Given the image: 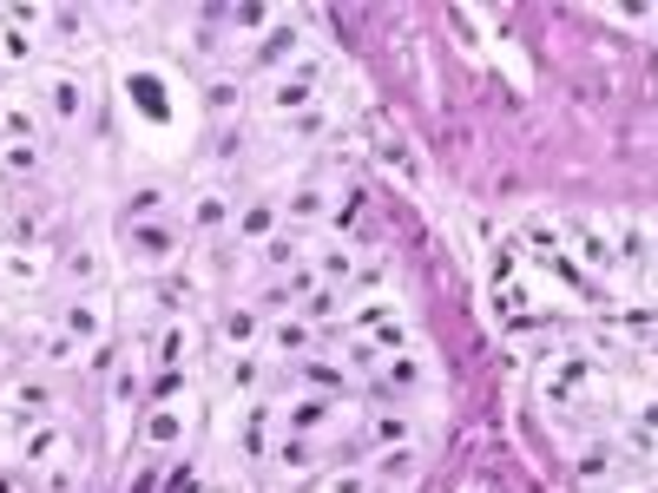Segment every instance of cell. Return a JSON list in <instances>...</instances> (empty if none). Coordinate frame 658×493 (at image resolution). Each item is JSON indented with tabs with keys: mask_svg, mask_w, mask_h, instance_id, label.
Listing matches in <instances>:
<instances>
[{
	"mask_svg": "<svg viewBox=\"0 0 658 493\" xmlns=\"http://www.w3.org/2000/svg\"><path fill=\"white\" fill-rule=\"evenodd\" d=\"M40 106H47V126H86V112H92L86 72H73V67L40 72Z\"/></svg>",
	"mask_w": 658,
	"mask_h": 493,
	"instance_id": "obj_1",
	"label": "cell"
},
{
	"mask_svg": "<svg viewBox=\"0 0 658 493\" xmlns=\"http://www.w3.org/2000/svg\"><path fill=\"white\" fill-rule=\"evenodd\" d=\"M126 250H132L146 270H171L178 250H185V224H178V217H139V224H126Z\"/></svg>",
	"mask_w": 658,
	"mask_h": 493,
	"instance_id": "obj_2",
	"label": "cell"
},
{
	"mask_svg": "<svg viewBox=\"0 0 658 493\" xmlns=\"http://www.w3.org/2000/svg\"><path fill=\"white\" fill-rule=\"evenodd\" d=\"M277 230H284V198H277V191H257L251 205H237V217H230V237H237V244H257V250H264Z\"/></svg>",
	"mask_w": 658,
	"mask_h": 493,
	"instance_id": "obj_3",
	"label": "cell"
},
{
	"mask_svg": "<svg viewBox=\"0 0 658 493\" xmlns=\"http://www.w3.org/2000/svg\"><path fill=\"white\" fill-rule=\"evenodd\" d=\"M316 343H323V329L303 323V316H271L264 323V355L271 362H303V355H316Z\"/></svg>",
	"mask_w": 658,
	"mask_h": 493,
	"instance_id": "obj_4",
	"label": "cell"
},
{
	"mask_svg": "<svg viewBox=\"0 0 658 493\" xmlns=\"http://www.w3.org/2000/svg\"><path fill=\"white\" fill-rule=\"evenodd\" d=\"M330 217V178H303L296 191H284V224L291 230H316Z\"/></svg>",
	"mask_w": 658,
	"mask_h": 493,
	"instance_id": "obj_5",
	"label": "cell"
},
{
	"mask_svg": "<svg viewBox=\"0 0 658 493\" xmlns=\"http://www.w3.org/2000/svg\"><path fill=\"white\" fill-rule=\"evenodd\" d=\"M218 343L230 355H251V349H264V309H251V303H230L218 316Z\"/></svg>",
	"mask_w": 658,
	"mask_h": 493,
	"instance_id": "obj_6",
	"label": "cell"
},
{
	"mask_svg": "<svg viewBox=\"0 0 658 493\" xmlns=\"http://www.w3.org/2000/svg\"><path fill=\"white\" fill-rule=\"evenodd\" d=\"M303 60V27L296 20H271V33L257 40V67L264 72H291Z\"/></svg>",
	"mask_w": 658,
	"mask_h": 493,
	"instance_id": "obj_7",
	"label": "cell"
},
{
	"mask_svg": "<svg viewBox=\"0 0 658 493\" xmlns=\"http://www.w3.org/2000/svg\"><path fill=\"white\" fill-rule=\"evenodd\" d=\"M40 106L27 99V92H7L0 99V145H40Z\"/></svg>",
	"mask_w": 658,
	"mask_h": 493,
	"instance_id": "obj_8",
	"label": "cell"
},
{
	"mask_svg": "<svg viewBox=\"0 0 658 493\" xmlns=\"http://www.w3.org/2000/svg\"><path fill=\"white\" fill-rule=\"evenodd\" d=\"M60 336H73L79 349H86V343H106V303H99V296H67Z\"/></svg>",
	"mask_w": 658,
	"mask_h": 493,
	"instance_id": "obj_9",
	"label": "cell"
},
{
	"mask_svg": "<svg viewBox=\"0 0 658 493\" xmlns=\"http://www.w3.org/2000/svg\"><path fill=\"white\" fill-rule=\"evenodd\" d=\"M47 270H53V257H47V250H33V244L0 250V289H40Z\"/></svg>",
	"mask_w": 658,
	"mask_h": 493,
	"instance_id": "obj_10",
	"label": "cell"
},
{
	"mask_svg": "<svg viewBox=\"0 0 658 493\" xmlns=\"http://www.w3.org/2000/svg\"><path fill=\"white\" fill-rule=\"evenodd\" d=\"M60 277L73 296H99V283H106V250L99 244H73L67 257H60Z\"/></svg>",
	"mask_w": 658,
	"mask_h": 493,
	"instance_id": "obj_11",
	"label": "cell"
},
{
	"mask_svg": "<svg viewBox=\"0 0 658 493\" xmlns=\"http://www.w3.org/2000/svg\"><path fill=\"white\" fill-rule=\"evenodd\" d=\"M60 447H67V427L60 422H33V427H20V467H53L60 461Z\"/></svg>",
	"mask_w": 658,
	"mask_h": 493,
	"instance_id": "obj_12",
	"label": "cell"
},
{
	"mask_svg": "<svg viewBox=\"0 0 658 493\" xmlns=\"http://www.w3.org/2000/svg\"><path fill=\"white\" fill-rule=\"evenodd\" d=\"M310 277H316V283H336V289H350V277H356V250H350L343 237H323V244L310 250Z\"/></svg>",
	"mask_w": 658,
	"mask_h": 493,
	"instance_id": "obj_13",
	"label": "cell"
},
{
	"mask_svg": "<svg viewBox=\"0 0 658 493\" xmlns=\"http://www.w3.org/2000/svg\"><path fill=\"white\" fill-rule=\"evenodd\" d=\"M264 112H271V119H296V112H316V86H310V79H296V72L271 79V92H264Z\"/></svg>",
	"mask_w": 658,
	"mask_h": 493,
	"instance_id": "obj_14",
	"label": "cell"
},
{
	"mask_svg": "<svg viewBox=\"0 0 658 493\" xmlns=\"http://www.w3.org/2000/svg\"><path fill=\"white\" fill-rule=\"evenodd\" d=\"M296 375H303V388H310V395H323V402H330V395H350V368H343V362H330V355H303V362H296Z\"/></svg>",
	"mask_w": 658,
	"mask_h": 493,
	"instance_id": "obj_15",
	"label": "cell"
},
{
	"mask_svg": "<svg viewBox=\"0 0 658 493\" xmlns=\"http://www.w3.org/2000/svg\"><path fill=\"white\" fill-rule=\"evenodd\" d=\"M573 474H580L586 487H612V481H619V454H612V441H592V447H580V454H573Z\"/></svg>",
	"mask_w": 658,
	"mask_h": 493,
	"instance_id": "obj_16",
	"label": "cell"
},
{
	"mask_svg": "<svg viewBox=\"0 0 658 493\" xmlns=\"http://www.w3.org/2000/svg\"><path fill=\"white\" fill-rule=\"evenodd\" d=\"M139 441H146L151 454H171V447H185V415H178V408H151L146 427H139Z\"/></svg>",
	"mask_w": 658,
	"mask_h": 493,
	"instance_id": "obj_17",
	"label": "cell"
},
{
	"mask_svg": "<svg viewBox=\"0 0 658 493\" xmlns=\"http://www.w3.org/2000/svg\"><path fill=\"white\" fill-rule=\"evenodd\" d=\"M151 362H158V368H185V362H191V323H158Z\"/></svg>",
	"mask_w": 658,
	"mask_h": 493,
	"instance_id": "obj_18",
	"label": "cell"
},
{
	"mask_svg": "<svg viewBox=\"0 0 658 493\" xmlns=\"http://www.w3.org/2000/svg\"><path fill=\"white\" fill-rule=\"evenodd\" d=\"M230 217H237V205H230V191H218V185H205V191L191 198V217H185V224H191V230H218V224H230Z\"/></svg>",
	"mask_w": 658,
	"mask_h": 493,
	"instance_id": "obj_19",
	"label": "cell"
},
{
	"mask_svg": "<svg viewBox=\"0 0 658 493\" xmlns=\"http://www.w3.org/2000/svg\"><path fill=\"white\" fill-rule=\"evenodd\" d=\"M271 461H277L284 474H310V467L323 461V447H316V434H284V441L271 447Z\"/></svg>",
	"mask_w": 658,
	"mask_h": 493,
	"instance_id": "obj_20",
	"label": "cell"
},
{
	"mask_svg": "<svg viewBox=\"0 0 658 493\" xmlns=\"http://www.w3.org/2000/svg\"><path fill=\"white\" fill-rule=\"evenodd\" d=\"M7 402H13V422H27V427H33V422H53V388H47V382H20Z\"/></svg>",
	"mask_w": 658,
	"mask_h": 493,
	"instance_id": "obj_21",
	"label": "cell"
},
{
	"mask_svg": "<svg viewBox=\"0 0 658 493\" xmlns=\"http://www.w3.org/2000/svg\"><path fill=\"white\" fill-rule=\"evenodd\" d=\"M375 158H382V165H389V171H395L402 185H422V165H415V151H409V145H402V139H395L389 126L375 132Z\"/></svg>",
	"mask_w": 658,
	"mask_h": 493,
	"instance_id": "obj_22",
	"label": "cell"
},
{
	"mask_svg": "<svg viewBox=\"0 0 658 493\" xmlns=\"http://www.w3.org/2000/svg\"><path fill=\"white\" fill-rule=\"evenodd\" d=\"M205 296H198V283L178 277V270H165V283H158V309L171 316V323H185V309H198Z\"/></svg>",
	"mask_w": 658,
	"mask_h": 493,
	"instance_id": "obj_23",
	"label": "cell"
},
{
	"mask_svg": "<svg viewBox=\"0 0 658 493\" xmlns=\"http://www.w3.org/2000/svg\"><path fill=\"white\" fill-rule=\"evenodd\" d=\"M415 467H422V441L415 447H375V481H415Z\"/></svg>",
	"mask_w": 658,
	"mask_h": 493,
	"instance_id": "obj_24",
	"label": "cell"
},
{
	"mask_svg": "<svg viewBox=\"0 0 658 493\" xmlns=\"http://www.w3.org/2000/svg\"><path fill=\"white\" fill-rule=\"evenodd\" d=\"M369 441H375V447H415V422H409L402 408H382V415L369 422Z\"/></svg>",
	"mask_w": 658,
	"mask_h": 493,
	"instance_id": "obj_25",
	"label": "cell"
},
{
	"mask_svg": "<svg viewBox=\"0 0 658 493\" xmlns=\"http://www.w3.org/2000/svg\"><path fill=\"white\" fill-rule=\"evenodd\" d=\"M0 171L7 178H40L47 171V145H0Z\"/></svg>",
	"mask_w": 658,
	"mask_h": 493,
	"instance_id": "obj_26",
	"label": "cell"
},
{
	"mask_svg": "<svg viewBox=\"0 0 658 493\" xmlns=\"http://www.w3.org/2000/svg\"><path fill=\"white\" fill-rule=\"evenodd\" d=\"M336 316H343V289H336V283H316V289L303 296V323H316V329H330Z\"/></svg>",
	"mask_w": 658,
	"mask_h": 493,
	"instance_id": "obj_27",
	"label": "cell"
},
{
	"mask_svg": "<svg viewBox=\"0 0 658 493\" xmlns=\"http://www.w3.org/2000/svg\"><path fill=\"white\" fill-rule=\"evenodd\" d=\"M573 250H580L592 270H612V264H619V257H612V237L592 230V224H573Z\"/></svg>",
	"mask_w": 658,
	"mask_h": 493,
	"instance_id": "obj_28",
	"label": "cell"
},
{
	"mask_svg": "<svg viewBox=\"0 0 658 493\" xmlns=\"http://www.w3.org/2000/svg\"><path fill=\"white\" fill-rule=\"evenodd\" d=\"M0 60H7V67H27V60H33V27L0 20Z\"/></svg>",
	"mask_w": 658,
	"mask_h": 493,
	"instance_id": "obj_29",
	"label": "cell"
},
{
	"mask_svg": "<svg viewBox=\"0 0 658 493\" xmlns=\"http://www.w3.org/2000/svg\"><path fill=\"white\" fill-rule=\"evenodd\" d=\"M310 493H375V474L369 467H336V474H316Z\"/></svg>",
	"mask_w": 658,
	"mask_h": 493,
	"instance_id": "obj_30",
	"label": "cell"
},
{
	"mask_svg": "<svg viewBox=\"0 0 658 493\" xmlns=\"http://www.w3.org/2000/svg\"><path fill=\"white\" fill-rule=\"evenodd\" d=\"M47 40H60V47H73L79 33H86V13L79 7H47V27H40Z\"/></svg>",
	"mask_w": 658,
	"mask_h": 493,
	"instance_id": "obj_31",
	"label": "cell"
},
{
	"mask_svg": "<svg viewBox=\"0 0 658 493\" xmlns=\"http://www.w3.org/2000/svg\"><path fill=\"white\" fill-rule=\"evenodd\" d=\"M264 264H271V270H284V277H296V270H303V244H296L291 230H277V237L264 244Z\"/></svg>",
	"mask_w": 658,
	"mask_h": 493,
	"instance_id": "obj_32",
	"label": "cell"
},
{
	"mask_svg": "<svg viewBox=\"0 0 658 493\" xmlns=\"http://www.w3.org/2000/svg\"><path fill=\"white\" fill-rule=\"evenodd\" d=\"M139 217H171V191H165V185H146V191H132V205H126V224H139Z\"/></svg>",
	"mask_w": 658,
	"mask_h": 493,
	"instance_id": "obj_33",
	"label": "cell"
},
{
	"mask_svg": "<svg viewBox=\"0 0 658 493\" xmlns=\"http://www.w3.org/2000/svg\"><path fill=\"white\" fill-rule=\"evenodd\" d=\"M612 257H626V264H646V270H652V237L626 224V230H612Z\"/></svg>",
	"mask_w": 658,
	"mask_h": 493,
	"instance_id": "obj_34",
	"label": "cell"
},
{
	"mask_svg": "<svg viewBox=\"0 0 658 493\" xmlns=\"http://www.w3.org/2000/svg\"><path fill=\"white\" fill-rule=\"evenodd\" d=\"M185 382H191V375H185V368H158V375H151V408H171V402H178V395H185Z\"/></svg>",
	"mask_w": 658,
	"mask_h": 493,
	"instance_id": "obj_35",
	"label": "cell"
},
{
	"mask_svg": "<svg viewBox=\"0 0 658 493\" xmlns=\"http://www.w3.org/2000/svg\"><path fill=\"white\" fill-rule=\"evenodd\" d=\"M224 382H230V388H257V382H264V362H257V355H230V362H224Z\"/></svg>",
	"mask_w": 658,
	"mask_h": 493,
	"instance_id": "obj_36",
	"label": "cell"
},
{
	"mask_svg": "<svg viewBox=\"0 0 658 493\" xmlns=\"http://www.w3.org/2000/svg\"><path fill=\"white\" fill-rule=\"evenodd\" d=\"M323 126H330L323 112H296V119H284L277 132H284V139H291V145H310V139H323Z\"/></svg>",
	"mask_w": 658,
	"mask_h": 493,
	"instance_id": "obj_37",
	"label": "cell"
},
{
	"mask_svg": "<svg viewBox=\"0 0 658 493\" xmlns=\"http://www.w3.org/2000/svg\"><path fill=\"white\" fill-rule=\"evenodd\" d=\"M230 27H237V33H271V7H237Z\"/></svg>",
	"mask_w": 658,
	"mask_h": 493,
	"instance_id": "obj_38",
	"label": "cell"
},
{
	"mask_svg": "<svg viewBox=\"0 0 658 493\" xmlns=\"http://www.w3.org/2000/svg\"><path fill=\"white\" fill-rule=\"evenodd\" d=\"M264 427H271V408H251V422H244V454H264Z\"/></svg>",
	"mask_w": 658,
	"mask_h": 493,
	"instance_id": "obj_39",
	"label": "cell"
},
{
	"mask_svg": "<svg viewBox=\"0 0 658 493\" xmlns=\"http://www.w3.org/2000/svg\"><path fill=\"white\" fill-rule=\"evenodd\" d=\"M40 355H47V362H73L79 343H73V336H47V343H40Z\"/></svg>",
	"mask_w": 658,
	"mask_h": 493,
	"instance_id": "obj_40",
	"label": "cell"
},
{
	"mask_svg": "<svg viewBox=\"0 0 658 493\" xmlns=\"http://www.w3.org/2000/svg\"><path fill=\"white\" fill-rule=\"evenodd\" d=\"M212 106H218V112H237V106H244V92H237L230 79H218V86H212Z\"/></svg>",
	"mask_w": 658,
	"mask_h": 493,
	"instance_id": "obj_41",
	"label": "cell"
},
{
	"mask_svg": "<svg viewBox=\"0 0 658 493\" xmlns=\"http://www.w3.org/2000/svg\"><path fill=\"white\" fill-rule=\"evenodd\" d=\"M520 237H527V250H540V257H547V250H553V244H560V237H553V230H547V224H527V230H520Z\"/></svg>",
	"mask_w": 658,
	"mask_h": 493,
	"instance_id": "obj_42",
	"label": "cell"
},
{
	"mask_svg": "<svg viewBox=\"0 0 658 493\" xmlns=\"http://www.w3.org/2000/svg\"><path fill=\"white\" fill-rule=\"evenodd\" d=\"M47 493H73V467L53 461V467H47Z\"/></svg>",
	"mask_w": 658,
	"mask_h": 493,
	"instance_id": "obj_43",
	"label": "cell"
},
{
	"mask_svg": "<svg viewBox=\"0 0 658 493\" xmlns=\"http://www.w3.org/2000/svg\"><path fill=\"white\" fill-rule=\"evenodd\" d=\"M0 493H27V481H20L13 467H0Z\"/></svg>",
	"mask_w": 658,
	"mask_h": 493,
	"instance_id": "obj_44",
	"label": "cell"
},
{
	"mask_svg": "<svg viewBox=\"0 0 658 493\" xmlns=\"http://www.w3.org/2000/svg\"><path fill=\"white\" fill-rule=\"evenodd\" d=\"M151 487H158V474H151V467H146V474L132 481V493H151Z\"/></svg>",
	"mask_w": 658,
	"mask_h": 493,
	"instance_id": "obj_45",
	"label": "cell"
},
{
	"mask_svg": "<svg viewBox=\"0 0 658 493\" xmlns=\"http://www.w3.org/2000/svg\"><path fill=\"white\" fill-rule=\"evenodd\" d=\"M639 427H658V402H646V415H639Z\"/></svg>",
	"mask_w": 658,
	"mask_h": 493,
	"instance_id": "obj_46",
	"label": "cell"
},
{
	"mask_svg": "<svg viewBox=\"0 0 658 493\" xmlns=\"http://www.w3.org/2000/svg\"><path fill=\"white\" fill-rule=\"evenodd\" d=\"M652 264H658V244H652Z\"/></svg>",
	"mask_w": 658,
	"mask_h": 493,
	"instance_id": "obj_47",
	"label": "cell"
}]
</instances>
